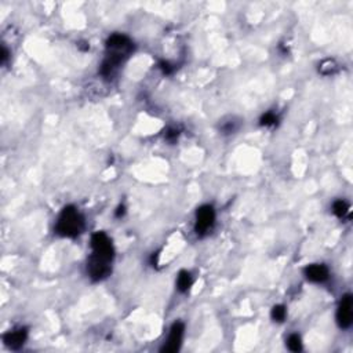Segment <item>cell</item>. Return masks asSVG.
Masks as SVG:
<instances>
[{
  "mask_svg": "<svg viewBox=\"0 0 353 353\" xmlns=\"http://www.w3.org/2000/svg\"><path fill=\"white\" fill-rule=\"evenodd\" d=\"M160 69H162L163 73H166V75H170V73H173V71H174V68H173L169 62H162V64H160Z\"/></svg>",
  "mask_w": 353,
  "mask_h": 353,
  "instance_id": "cell-16",
  "label": "cell"
},
{
  "mask_svg": "<svg viewBox=\"0 0 353 353\" xmlns=\"http://www.w3.org/2000/svg\"><path fill=\"white\" fill-rule=\"evenodd\" d=\"M287 347H289L290 351L293 352H300L302 349V342H301V337L298 334H293V336L289 337L287 340Z\"/></svg>",
  "mask_w": 353,
  "mask_h": 353,
  "instance_id": "cell-12",
  "label": "cell"
},
{
  "mask_svg": "<svg viewBox=\"0 0 353 353\" xmlns=\"http://www.w3.org/2000/svg\"><path fill=\"white\" fill-rule=\"evenodd\" d=\"M26 337H28V333L25 329L14 330L4 336V344L11 349H19L26 341Z\"/></svg>",
  "mask_w": 353,
  "mask_h": 353,
  "instance_id": "cell-9",
  "label": "cell"
},
{
  "mask_svg": "<svg viewBox=\"0 0 353 353\" xmlns=\"http://www.w3.org/2000/svg\"><path fill=\"white\" fill-rule=\"evenodd\" d=\"M348 211H349V206H348V203L345 200H337L334 201V204H333V212L336 214L337 217H345L348 214Z\"/></svg>",
  "mask_w": 353,
  "mask_h": 353,
  "instance_id": "cell-11",
  "label": "cell"
},
{
  "mask_svg": "<svg viewBox=\"0 0 353 353\" xmlns=\"http://www.w3.org/2000/svg\"><path fill=\"white\" fill-rule=\"evenodd\" d=\"M7 58H8V51H7V48L3 46V47H1V57H0V59H1V64H6Z\"/></svg>",
  "mask_w": 353,
  "mask_h": 353,
  "instance_id": "cell-17",
  "label": "cell"
},
{
  "mask_svg": "<svg viewBox=\"0 0 353 353\" xmlns=\"http://www.w3.org/2000/svg\"><path fill=\"white\" fill-rule=\"evenodd\" d=\"M183 331H185L183 323L176 322V323L173 324V327H171L170 330V336H169V340H167V344H166L165 348H163L162 351L167 353L176 352V351L181 348V344H182Z\"/></svg>",
  "mask_w": 353,
  "mask_h": 353,
  "instance_id": "cell-7",
  "label": "cell"
},
{
  "mask_svg": "<svg viewBox=\"0 0 353 353\" xmlns=\"http://www.w3.org/2000/svg\"><path fill=\"white\" fill-rule=\"evenodd\" d=\"M215 222V211L211 206H201L196 212V233L204 235L211 229Z\"/></svg>",
  "mask_w": 353,
  "mask_h": 353,
  "instance_id": "cell-5",
  "label": "cell"
},
{
  "mask_svg": "<svg viewBox=\"0 0 353 353\" xmlns=\"http://www.w3.org/2000/svg\"><path fill=\"white\" fill-rule=\"evenodd\" d=\"M83 228H84V219L82 214L75 207L68 206L65 207L59 215L55 225V232L62 237H76L82 233Z\"/></svg>",
  "mask_w": 353,
  "mask_h": 353,
  "instance_id": "cell-2",
  "label": "cell"
},
{
  "mask_svg": "<svg viewBox=\"0 0 353 353\" xmlns=\"http://www.w3.org/2000/svg\"><path fill=\"white\" fill-rule=\"evenodd\" d=\"M87 272L93 280L100 282L102 279L109 276V273H111V262L104 258H100V257H97V255L93 254V255L90 257V259H88Z\"/></svg>",
  "mask_w": 353,
  "mask_h": 353,
  "instance_id": "cell-4",
  "label": "cell"
},
{
  "mask_svg": "<svg viewBox=\"0 0 353 353\" xmlns=\"http://www.w3.org/2000/svg\"><path fill=\"white\" fill-rule=\"evenodd\" d=\"M133 50H134V44L127 36L119 35V33L111 36L106 41L108 57L101 66V75L105 77L113 76L119 65L122 64L126 58H129Z\"/></svg>",
  "mask_w": 353,
  "mask_h": 353,
  "instance_id": "cell-1",
  "label": "cell"
},
{
  "mask_svg": "<svg viewBox=\"0 0 353 353\" xmlns=\"http://www.w3.org/2000/svg\"><path fill=\"white\" fill-rule=\"evenodd\" d=\"M305 276L308 280L313 283H323L329 279L330 272L326 265L313 264L309 265L305 269Z\"/></svg>",
  "mask_w": 353,
  "mask_h": 353,
  "instance_id": "cell-8",
  "label": "cell"
},
{
  "mask_svg": "<svg viewBox=\"0 0 353 353\" xmlns=\"http://www.w3.org/2000/svg\"><path fill=\"white\" fill-rule=\"evenodd\" d=\"M124 212H126V208H124V206H119L118 207V211H116V217H118V218L123 217Z\"/></svg>",
  "mask_w": 353,
  "mask_h": 353,
  "instance_id": "cell-18",
  "label": "cell"
},
{
  "mask_svg": "<svg viewBox=\"0 0 353 353\" xmlns=\"http://www.w3.org/2000/svg\"><path fill=\"white\" fill-rule=\"evenodd\" d=\"M178 130H174V129H170L169 131H167V134H166V138H167V141L170 142H174L178 138Z\"/></svg>",
  "mask_w": 353,
  "mask_h": 353,
  "instance_id": "cell-15",
  "label": "cell"
},
{
  "mask_svg": "<svg viewBox=\"0 0 353 353\" xmlns=\"http://www.w3.org/2000/svg\"><path fill=\"white\" fill-rule=\"evenodd\" d=\"M192 286V276L190 273L186 271H181L179 275H178V279H176V287L181 293H186Z\"/></svg>",
  "mask_w": 353,
  "mask_h": 353,
  "instance_id": "cell-10",
  "label": "cell"
},
{
  "mask_svg": "<svg viewBox=\"0 0 353 353\" xmlns=\"http://www.w3.org/2000/svg\"><path fill=\"white\" fill-rule=\"evenodd\" d=\"M91 247H93V254L104 258L109 262H112L113 259V246L111 239L104 233V232H97L91 237Z\"/></svg>",
  "mask_w": 353,
  "mask_h": 353,
  "instance_id": "cell-3",
  "label": "cell"
},
{
  "mask_svg": "<svg viewBox=\"0 0 353 353\" xmlns=\"http://www.w3.org/2000/svg\"><path fill=\"white\" fill-rule=\"evenodd\" d=\"M276 122H277V116L275 115V113L272 112L265 113L264 116L261 118V124H262V126H266V127L276 124Z\"/></svg>",
  "mask_w": 353,
  "mask_h": 353,
  "instance_id": "cell-14",
  "label": "cell"
},
{
  "mask_svg": "<svg viewBox=\"0 0 353 353\" xmlns=\"http://www.w3.org/2000/svg\"><path fill=\"white\" fill-rule=\"evenodd\" d=\"M272 319L275 322H283L286 316H287V311H286V306L283 305H276L272 309Z\"/></svg>",
  "mask_w": 353,
  "mask_h": 353,
  "instance_id": "cell-13",
  "label": "cell"
},
{
  "mask_svg": "<svg viewBox=\"0 0 353 353\" xmlns=\"http://www.w3.org/2000/svg\"><path fill=\"white\" fill-rule=\"evenodd\" d=\"M352 295L347 294L342 297L340 306H338V312H337V322L340 324L341 329H349L352 324L353 311H352Z\"/></svg>",
  "mask_w": 353,
  "mask_h": 353,
  "instance_id": "cell-6",
  "label": "cell"
}]
</instances>
